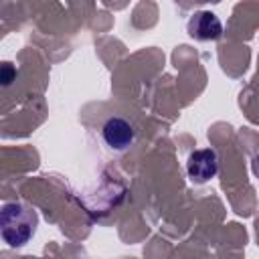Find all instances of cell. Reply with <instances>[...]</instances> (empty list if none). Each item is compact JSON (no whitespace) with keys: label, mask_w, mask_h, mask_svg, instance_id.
<instances>
[{"label":"cell","mask_w":259,"mask_h":259,"mask_svg":"<svg viewBox=\"0 0 259 259\" xmlns=\"http://www.w3.org/2000/svg\"><path fill=\"white\" fill-rule=\"evenodd\" d=\"M188 34L196 40H217L223 34V24L214 12L200 10L188 20Z\"/></svg>","instance_id":"4"},{"label":"cell","mask_w":259,"mask_h":259,"mask_svg":"<svg viewBox=\"0 0 259 259\" xmlns=\"http://www.w3.org/2000/svg\"><path fill=\"white\" fill-rule=\"evenodd\" d=\"M253 172L259 178V154H255V158H253Z\"/></svg>","instance_id":"6"},{"label":"cell","mask_w":259,"mask_h":259,"mask_svg":"<svg viewBox=\"0 0 259 259\" xmlns=\"http://www.w3.org/2000/svg\"><path fill=\"white\" fill-rule=\"evenodd\" d=\"M217 170H219V158H217V152L210 148L194 150L186 160L188 178L196 184H202V182H208L210 178H214Z\"/></svg>","instance_id":"2"},{"label":"cell","mask_w":259,"mask_h":259,"mask_svg":"<svg viewBox=\"0 0 259 259\" xmlns=\"http://www.w3.org/2000/svg\"><path fill=\"white\" fill-rule=\"evenodd\" d=\"M16 79V69L12 67V63H4L2 65V85H10Z\"/></svg>","instance_id":"5"},{"label":"cell","mask_w":259,"mask_h":259,"mask_svg":"<svg viewBox=\"0 0 259 259\" xmlns=\"http://www.w3.org/2000/svg\"><path fill=\"white\" fill-rule=\"evenodd\" d=\"M38 225L36 212L22 204V202H8L2 208L0 214V231H2V239L10 245V247H22L24 243H28V239L34 235Z\"/></svg>","instance_id":"1"},{"label":"cell","mask_w":259,"mask_h":259,"mask_svg":"<svg viewBox=\"0 0 259 259\" xmlns=\"http://www.w3.org/2000/svg\"><path fill=\"white\" fill-rule=\"evenodd\" d=\"M101 136H103V142H105L111 150L123 152V150H127V148L134 144V140H136V130H134V125H132L125 117L115 115V117H109V119L103 123Z\"/></svg>","instance_id":"3"}]
</instances>
